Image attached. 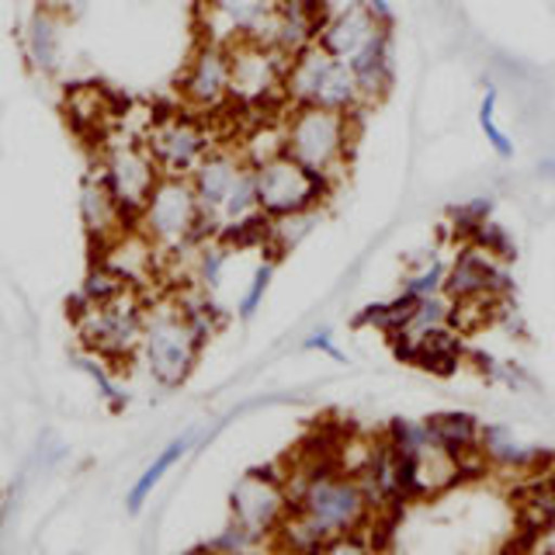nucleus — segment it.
<instances>
[{
  "label": "nucleus",
  "mask_w": 555,
  "mask_h": 555,
  "mask_svg": "<svg viewBox=\"0 0 555 555\" xmlns=\"http://www.w3.org/2000/svg\"><path fill=\"white\" fill-rule=\"evenodd\" d=\"M278 135H282V153L295 164L330 184H340L354 156L358 118L320 108H288Z\"/></svg>",
  "instance_id": "f03ea898"
},
{
  "label": "nucleus",
  "mask_w": 555,
  "mask_h": 555,
  "mask_svg": "<svg viewBox=\"0 0 555 555\" xmlns=\"http://www.w3.org/2000/svg\"><path fill=\"white\" fill-rule=\"evenodd\" d=\"M143 317L146 295L129 292L115 302L77 309V340L83 354L104 361L108 369H126L139 361V344H143Z\"/></svg>",
  "instance_id": "423d86ee"
},
{
  "label": "nucleus",
  "mask_w": 555,
  "mask_h": 555,
  "mask_svg": "<svg viewBox=\"0 0 555 555\" xmlns=\"http://www.w3.org/2000/svg\"><path fill=\"white\" fill-rule=\"evenodd\" d=\"M195 438H198L195 430H184V434H178V438H170L160 451H156V455L150 459V465H146L143 473L135 476V482L129 486V493H126V511H129V514H143L146 500L153 496L156 486H160V482L173 473V465L184 462L188 451L195 448Z\"/></svg>",
  "instance_id": "5701e85b"
},
{
  "label": "nucleus",
  "mask_w": 555,
  "mask_h": 555,
  "mask_svg": "<svg viewBox=\"0 0 555 555\" xmlns=\"http://www.w3.org/2000/svg\"><path fill=\"white\" fill-rule=\"evenodd\" d=\"M326 22H330L326 0H274L271 49L282 52L285 60L299 56L302 49L317 46Z\"/></svg>",
  "instance_id": "a211bd4d"
},
{
  "label": "nucleus",
  "mask_w": 555,
  "mask_h": 555,
  "mask_svg": "<svg viewBox=\"0 0 555 555\" xmlns=\"http://www.w3.org/2000/svg\"><path fill=\"white\" fill-rule=\"evenodd\" d=\"M181 101L188 112L195 115H216L233 104V87H230V46L198 39L195 52L188 56V66L181 74Z\"/></svg>",
  "instance_id": "4468645a"
},
{
  "label": "nucleus",
  "mask_w": 555,
  "mask_h": 555,
  "mask_svg": "<svg viewBox=\"0 0 555 555\" xmlns=\"http://www.w3.org/2000/svg\"><path fill=\"white\" fill-rule=\"evenodd\" d=\"M80 369H83V375L94 382L98 386V392H101V399L108 403L112 410H121L126 406V389L118 386L115 382V369H108L104 361H98V358H91V354H80Z\"/></svg>",
  "instance_id": "7c9ffc66"
},
{
  "label": "nucleus",
  "mask_w": 555,
  "mask_h": 555,
  "mask_svg": "<svg viewBox=\"0 0 555 555\" xmlns=\"http://www.w3.org/2000/svg\"><path fill=\"white\" fill-rule=\"evenodd\" d=\"M424 430L434 448H441L444 455L455 462L465 479L486 476V465L479 459V438H482V424L476 413L468 410H441L424 416Z\"/></svg>",
  "instance_id": "dca6fc26"
},
{
  "label": "nucleus",
  "mask_w": 555,
  "mask_h": 555,
  "mask_svg": "<svg viewBox=\"0 0 555 555\" xmlns=\"http://www.w3.org/2000/svg\"><path fill=\"white\" fill-rule=\"evenodd\" d=\"M444 278H448V260L441 254H424L410 260V268L399 282V292L403 299L410 302H421V299H434V295H444Z\"/></svg>",
  "instance_id": "b1692460"
},
{
  "label": "nucleus",
  "mask_w": 555,
  "mask_h": 555,
  "mask_svg": "<svg viewBox=\"0 0 555 555\" xmlns=\"http://www.w3.org/2000/svg\"><path fill=\"white\" fill-rule=\"evenodd\" d=\"M361 4H364V11H369L382 28H389V25L396 22V17H392V8H389V0H361Z\"/></svg>",
  "instance_id": "c9c22d12"
},
{
  "label": "nucleus",
  "mask_w": 555,
  "mask_h": 555,
  "mask_svg": "<svg viewBox=\"0 0 555 555\" xmlns=\"http://www.w3.org/2000/svg\"><path fill=\"white\" fill-rule=\"evenodd\" d=\"M320 212H306V216H288V219H278V222H268V243H264V257L278 260L292 254L299 243L312 233V225H317Z\"/></svg>",
  "instance_id": "bb28decb"
},
{
  "label": "nucleus",
  "mask_w": 555,
  "mask_h": 555,
  "mask_svg": "<svg viewBox=\"0 0 555 555\" xmlns=\"http://www.w3.org/2000/svg\"><path fill=\"white\" fill-rule=\"evenodd\" d=\"M250 164H254V188H257V212L268 222L320 212L337 191V184L309 173L282 150L257 156Z\"/></svg>",
  "instance_id": "0eeeda50"
},
{
  "label": "nucleus",
  "mask_w": 555,
  "mask_h": 555,
  "mask_svg": "<svg viewBox=\"0 0 555 555\" xmlns=\"http://www.w3.org/2000/svg\"><path fill=\"white\" fill-rule=\"evenodd\" d=\"M479 459L486 465V473L511 476V479H528L555 462L545 448L528 444L511 424H482Z\"/></svg>",
  "instance_id": "2eb2a0df"
},
{
  "label": "nucleus",
  "mask_w": 555,
  "mask_h": 555,
  "mask_svg": "<svg viewBox=\"0 0 555 555\" xmlns=\"http://www.w3.org/2000/svg\"><path fill=\"white\" fill-rule=\"evenodd\" d=\"M250 555H278V552H271V548H254Z\"/></svg>",
  "instance_id": "e433bc0d"
},
{
  "label": "nucleus",
  "mask_w": 555,
  "mask_h": 555,
  "mask_svg": "<svg viewBox=\"0 0 555 555\" xmlns=\"http://www.w3.org/2000/svg\"><path fill=\"white\" fill-rule=\"evenodd\" d=\"M302 351H317V354H326L330 361H347V354L340 351V344H337V337H334V330H326V326H320V330H312V334L302 340Z\"/></svg>",
  "instance_id": "72a5a7b5"
},
{
  "label": "nucleus",
  "mask_w": 555,
  "mask_h": 555,
  "mask_svg": "<svg viewBox=\"0 0 555 555\" xmlns=\"http://www.w3.org/2000/svg\"><path fill=\"white\" fill-rule=\"evenodd\" d=\"M399 361L413 364L427 375H455L465 358H468V347L465 337L459 330H438V334H427L421 340H406V344H396L392 347Z\"/></svg>",
  "instance_id": "412c9836"
},
{
  "label": "nucleus",
  "mask_w": 555,
  "mask_h": 555,
  "mask_svg": "<svg viewBox=\"0 0 555 555\" xmlns=\"http://www.w3.org/2000/svg\"><path fill=\"white\" fill-rule=\"evenodd\" d=\"M525 555H555V520H552V525H545L538 534L528 538Z\"/></svg>",
  "instance_id": "f704fd0d"
},
{
  "label": "nucleus",
  "mask_w": 555,
  "mask_h": 555,
  "mask_svg": "<svg viewBox=\"0 0 555 555\" xmlns=\"http://www.w3.org/2000/svg\"><path fill=\"white\" fill-rule=\"evenodd\" d=\"M22 49L31 74L52 77L63 60V17L52 4H35L22 28Z\"/></svg>",
  "instance_id": "6ab92c4d"
},
{
  "label": "nucleus",
  "mask_w": 555,
  "mask_h": 555,
  "mask_svg": "<svg viewBox=\"0 0 555 555\" xmlns=\"http://www.w3.org/2000/svg\"><path fill=\"white\" fill-rule=\"evenodd\" d=\"M254 178V164L247 160V153L236 146H216L205 160L191 170V191H195L198 208L205 222L212 225V233H219V222L225 216V208L236 198V191Z\"/></svg>",
  "instance_id": "ddd939ff"
},
{
  "label": "nucleus",
  "mask_w": 555,
  "mask_h": 555,
  "mask_svg": "<svg viewBox=\"0 0 555 555\" xmlns=\"http://www.w3.org/2000/svg\"><path fill=\"white\" fill-rule=\"evenodd\" d=\"M202 39L219 46H271L274 35V0H198Z\"/></svg>",
  "instance_id": "f8f14e48"
},
{
  "label": "nucleus",
  "mask_w": 555,
  "mask_h": 555,
  "mask_svg": "<svg viewBox=\"0 0 555 555\" xmlns=\"http://www.w3.org/2000/svg\"><path fill=\"white\" fill-rule=\"evenodd\" d=\"M77 208H80V225H83L87 243H91L94 257L101 250H108L112 243L121 240L129 230H135V222L121 212L118 202L108 195V188L98 181V173H87V178L80 181Z\"/></svg>",
  "instance_id": "f3484780"
},
{
  "label": "nucleus",
  "mask_w": 555,
  "mask_h": 555,
  "mask_svg": "<svg viewBox=\"0 0 555 555\" xmlns=\"http://www.w3.org/2000/svg\"><path fill=\"white\" fill-rule=\"evenodd\" d=\"M468 247H476V250H482V254H490V257H496L500 264H511V260L517 257V243H514V236L503 230L500 222H486L482 230L468 240Z\"/></svg>",
  "instance_id": "2f4dec72"
},
{
  "label": "nucleus",
  "mask_w": 555,
  "mask_h": 555,
  "mask_svg": "<svg viewBox=\"0 0 555 555\" xmlns=\"http://www.w3.org/2000/svg\"><path fill=\"white\" fill-rule=\"evenodd\" d=\"M143 143L164 178H191V170L219 146L208 121L188 108L156 115Z\"/></svg>",
  "instance_id": "9d476101"
},
{
  "label": "nucleus",
  "mask_w": 555,
  "mask_h": 555,
  "mask_svg": "<svg viewBox=\"0 0 555 555\" xmlns=\"http://www.w3.org/2000/svg\"><path fill=\"white\" fill-rule=\"evenodd\" d=\"M230 247L219 240H205L198 243L195 250L188 254L191 260V285H198L202 292L212 295L219 285H222V274H225V264H230Z\"/></svg>",
  "instance_id": "393cba45"
},
{
  "label": "nucleus",
  "mask_w": 555,
  "mask_h": 555,
  "mask_svg": "<svg viewBox=\"0 0 555 555\" xmlns=\"http://www.w3.org/2000/svg\"><path fill=\"white\" fill-rule=\"evenodd\" d=\"M312 555H382V548L369 534H347V538H334V542L320 545Z\"/></svg>",
  "instance_id": "473e14b6"
},
{
  "label": "nucleus",
  "mask_w": 555,
  "mask_h": 555,
  "mask_svg": "<svg viewBox=\"0 0 555 555\" xmlns=\"http://www.w3.org/2000/svg\"><path fill=\"white\" fill-rule=\"evenodd\" d=\"M347 66H351V74L361 87V98L369 108L386 98V91L392 87V35H389V28L378 31Z\"/></svg>",
  "instance_id": "4be33fe9"
},
{
  "label": "nucleus",
  "mask_w": 555,
  "mask_h": 555,
  "mask_svg": "<svg viewBox=\"0 0 555 555\" xmlns=\"http://www.w3.org/2000/svg\"><path fill=\"white\" fill-rule=\"evenodd\" d=\"M205 351V340L195 326L184 320V312L170 292L146 295L143 317V344H139V364L160 389H181L195 375Z\"/></svg>",
  "instance_id": "f257e3e1"
},
{
  "label": "nucleus",
  "mask_w": 555,
  "mask_h": 555,
  "mask_svg": "<svg viewBox=\"0 0 555 555\" xmlns=\"http://www.w3.org/2000/svg\"><path fill=\"white\" fill-rule=\"evenodd\" d=\"M198 555H202V552H198Z\"/></svg>",
  "instance_id": "4c0bfd02"
},
{
  "label": "nucleus",
  "mask_w": 555,
  "mask_h": 555,
  "mask_svg": "<svg viewBox=\"0 0 555 555\" xmlns=\"http://www.w3.org/2000/svg\"><path fill=\"white\" fill-rule=\"evenodd\" d=\"M496 87H486V94H482V101H479V112H476V118H479V132L486 135V143H490V150L500 156V160H511L514 156V139L500 129V121H496Z\"/></svg>",
  "instance_id": "c756f323"
},
{
  "label": "nucleus",
  "mask_w": 555,
  "mask_h": 555,
  "mask_svg": "<svg viewBox=\"0 0 555 555\" xmlns=\"http://www.w3.org/2000/svg\"><path fill=\"white\" fill-rule=\"evenodd\" d=\"M493 208H496V202L490 195H476V198H468L462 205H451L448 208L451 233L459 236V243H468L486 222H493Z\"/></svg>",
  "instance_id": "cd10ccee"
},
{
  "label": "nucleus",
  "mask_w": 555,
  "mask_h": 555,
  "mask_svg": "<svg viewBox=\"0 0 555 555\" xmlns=\"http://www.w3.org/2000/svg\"><path fill=\"white\" fill-rule=\"evenodd\" d=\"M274 264H278V260L264 257V260H260V264L254 268L250 282H247V288H243L240 302H236V320H240V323H250V320L257 317V312H260V306H264L268 288H271V282H274Z\"/></svg>",
  "instance_id": "c85d7f7f"
},
{
  "label": "nucleus",
  "mask_w": 555,
  "mask_h": 555,
  "mask_svg": "<svg viewBox=\"0 0 555 555\" xmlns=\"http://www.w3.org/2000/svg\"><path fill=\"white\" fill-rule=\"evenodd\" d=\"M135 233L143 236L150 247L167 257H188L205 240H216L212 225L205 222L195 191L188 178H160L153 188L150 202L139 208Z\"/></svg>",
  "instance_id": "7ed1b4c3"
},
{
  "label": "nucleus",
  "mask_w": 555,
  "mask_h": 555,
  "mask_svg": "<svg viewBox=\"0 0 555 555\" xmlns=\"http://www.w3.org/2000/svg\"><path fill=\"white\" fill-rule=\"evenodd\" d=\"M285 104L288 108H320L344 118H361L369 104L361 98V87L351 66L326 56L320 46L302 49L288 60L285 69Z\"/></svg>",
  "instance_id": "20e7f679"
},
{
  "label": "nucleus",
  "mask_w": 555,
  "mask_h": 555,
  "mask_svg": "<svg viewBox=\"0 0 555 555\" xmlns=\"http://www.w3.org/2000/svg\"><path fill=\"white\" fill-rule=\"evenodd\" d=\"M225 507H230V525L247 531L260 548H268L278 528H282L292 514V493H288V479L282 473V465L247 468V473L230 486Z\"/></svg>",
  "instance_id": "6e6552de"
},
{
  "label": "nucleus",
  "mask_w": 555,
  "mask_h": 555,
  "mask_svg": "<svg viewBox=\"0 0 555 555\" xmlns=\"http://www.w3.org/2000/svg\"><path fill=\"white\" fill-rule=\"evenodd\" d=\"M94 173L132 222L139 216V208L150 202L153 188L164 178L143 139H108L98 153Z\"/></svg>",
  "instance_id": "1a4fd4ad"
},
{
  "label": "nucleus",
  "mask_w": 555,
  "mask_h": 555,
  "mask_svg": "<svg viewBox=\"0 0 555 555\" xmlns=\"http://www.w3.org/2000/svg\"><path fill=\"white\" fill-rule=\"evenodd\" d=\"M382 441L392 448V455L399 462V476H403V490L410 507L448 493L451 486L465 482V473L451 462L441 448H434L424 421H410V416H396L386 427L378 430Z\"/></svg>",
  "instance_id": "39448f33"
},
{
  "label": "nucleus",
  "mask_w": 555,
  "mask_h": 555,
  "mask_svg": "<svg viewBox=\"0 0 555 555\" xmlns=\"http://www.w3.org/2000/svg\"><path fill=\"white\" fill-rule=\"evenodd\" d=\"M285 69L288 60L271 46L243 42L230 49V87L240 108H288L285 104Z\"/></svg>",
  "instance_id": "9b49d317"
},
{
  "label": "nucleus",
  "mask_w": 555,
  "mask_h": 555,
  "mask_svg": "<svg viewBox=\"0 0 555 555\" xmlns=\"http://www.w3.org/2000/svg\"><path fill=\"white\" fill-rule=\"evenodd\" d=\"M132 288L121 282V278L112 271V268H104L101 260H94L91 268H87L83 274V285L77 292V309H91V306H104V302H115L121 299V295H129Z\"/></svg>",
  "instance_id": "a878e982"
},
{
  "label": "nucleus",
  "mask_w": 555,
  "mask_h": 555,
  "mask_svg": "<svg viewBox=\"0 0 555 555\" xmlns=\"http://www.w3.org/2000/svg\"><path fill=\"white\" fill-rule=\"evenodd\" d=\"M378 31H386V28H382L375 17L364 11L361 0H354V4H347L344 11L330 14V22L323 25L317 46L326 52V56H334L340 63H351Z\"/></svg>",
  "instance_id": "aec40b11"
}]
</instances>
